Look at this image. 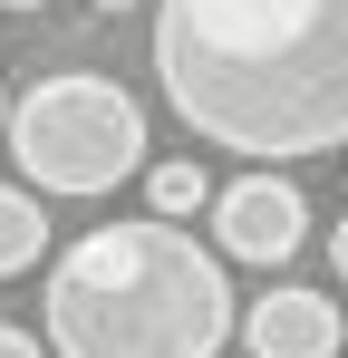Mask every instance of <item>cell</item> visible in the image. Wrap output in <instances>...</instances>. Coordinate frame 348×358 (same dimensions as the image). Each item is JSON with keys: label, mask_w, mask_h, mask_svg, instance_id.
I'll use <instances>...</instances> for the list:
<instances>
[{"label": "cell", "mask_w": 348, "mask_h": 358, "mask_svg": "<svg viewBox=\"0 0 348 358\" xmlns=\"http://www.w3.org/2000/svg\"><path fill=\"white\" fill-rule=\"evenodd\" d=\"M145 49L194 145L242 165L348 145V0H155Z\"/></svg>", "instance_id": "cell-1"}, {"label": "cell", "mask_w": 348, "mask_h": 358, "mask_svg": "<svg viewBox=\"0 0 348 358\" xmlns=\"http://www.w3.org/2000/svg\"><path fill=\"white\" fill-rule=\"evenodd\" d=\"M232 281L223 252L184 223H97L49 262L39 329L49 358H223L232 339Z\"/></svg>", "instance_id": "cell-2"}, {"label": "cell", "mask_w": 348, "mask_h": 358, "mask_svg": "<svg viewBox=\"0 0 348 358\" xmlns=\"http://www.w3.org/2000/svg\"><path fill=\"white\" fill-rule=\"evenodd\" d=\"M10 165L29 175V194H116L126 175H145V107L97 78V68H68V78H39L10 97V126H0Z\"/></svg>", "instance_id": "cell-3"}, {"label": "cell", "mask_w": 348, "mask_h": 358, "mask_svg": "<svg viewBox=\"0 0 348 358\" xmlns=\"http://www.w3.org/2000/svg\"><path fill=\"white\" fill-rule=\"evenodd\" d=\"M213 242H223L232 262H261V271H281L290 252L310 242V194L271 165H252V175H232L213 194Z\"/></svg>", "instance_id": "cell-4"}, {"label": "cell", "mask_w": 348, "mask_h": 358, "mask_svg": "<svg viewBox=\"0 0 348 358\" xmlns=\"http://www.w3.org/2000/svg\"><path fill=\"white\" fill-rule=\"evenodd\" d=\"M232 339L252 358H339V339H348V320H339V300L329 291H261L242 320H232Z\"/></svg>", "instance_id": "cell-5"}, {"label": "cell", "mask_w": 348, "mask_h": 358, "mask_svg": "<svg viewBox=\"0 0 348 358\" xmlns=\"http://www.w3.org/2000/svg\"><path fill=\"white\" fill-rule=\"evenodd\" d=\"M39 252H49V213H39V194H29V184H0V281L39 271Z\"/></svg>", "instance_id": "cell-6"}, {"label": "cell", "mask_w": 348, "mask_h": 358, "mask_svg": "<svg viewBox=\"0 0 348 358\" xmlns=\"http://www.w3.org/2000/svg\"><path fill=\"white\" fill-rule=\"evenodd\" d=\"M145 203H155V223H194L203 203H213V175L184 155V165H145Z\"/></svg>", "instance_id": "cell-7"}, {"label": "cell", "mask_w": 348, "mask_h": 358, "mask_svg": "<svg viewBox=\"0 0 348 358\" xmlns=\"http://www.w3.org/2000/svg\"><path fill=\"white\" fill-rule=\"evenodd\" d=\"M0 358H49V339H39V329H20V320H0Z\"/></svg>", "instance_id": "cell-8"}, {"label": "cell", "mask_w": 348, "mask_h": 358, "mask_svg": "<svg viewBox=\"0 0 348 358\" xmlns=\"http://www.w3.org/2000/svg\"><path fill=\"white\" fill-rule=\"evenodd\" d=\"M329 271H339V281H348V213H339V223H329Z\"/></svg>", "instance_id": "cell-9"}, {"label": "cell", "mask_w": 348, "mask_h": 358, "mask_svg": "<svg viewBox=\"0 0 348 358\" xmlns=\"http://www.w3.org/2000/svg\"><path fill=\"white\" fill-rule=\"evenodd\" d=\"M0 10H49V0H0Z\"/></svg>", "instance_id": "cell-10"}, {"label": "cell", "mask_w": 348, "mask_h": 358, "mask_svg": "<svg viewBox=\"0 0 348 358\" xmlns=\"http://www.w3.org/2000/svg\"><path fill=\"white\" fill-rule=\"evenodd\" d=\"M87 10H136V0H87Z\"/></svg>", "instance_id": "cell-11"}, {"label": "cell", "mask_w": 348, "mask_h": 358, "mask_svg": "<svg viewBox=\"0 0 348 358\" xmlns=\"http://www.w3.org/2000/svg\"><path fill=\"white\" fill-rule=\"evenodd\" d=\"M0 126H10V87H0Z\"/></svg>", "instance_id": "cell-12"}]
</instances>
